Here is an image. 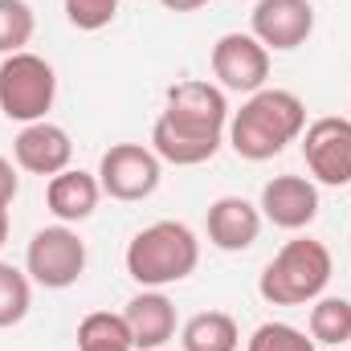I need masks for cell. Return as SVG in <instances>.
Segmentation results:
<instances>
[{"instance_id":"1","label":"cell","mask_w":351,"mask_h":351,"mask_svg":"<svg viewBox=\"0 0 351 351\" xmlns=\"http://www.w3.org/2000/svg\"><path fill=\"white\" fill-rule=\"evenodd\" d=\"M229 114L233 110L221 86L184 78L168 86V106L152 127V152L176 168H200L221 152Z\"/></svg>"},{"instance_id":"20","label":"cell","mask_w":351,"mask_h":351,"mask_svg":"<svg viewBox=\"0 0 351 351\" xmlns=\"http://www.w3.org/2000/svg\"><path fill=\"white\" fill-rule=\"evenodd\" d=\"M37 33V12L29 0H0V58L21 53Z\"/></svg>"},{"instance_id":"14","label":"cell","mask_w":351,"mask_h":351,"mask_svg":"<svg viewBox=\"0 0 351 351\" xmlns=\"http://www.w3.org/2000/svg\"><path fill=\"white\" fill-rule=\"evenodd\" d=\"M123 319H127L135 351H160L176 339V306L164 290H139L127 302Z\"/></svg>"},{"instance_id":"8","label":"cell","mask_w":351,"mask_h":351,"mask_svg":"<svg viewBox=\"0 0 351 351\" xmlns=\"http://www.w3.org/2000/svg\"><path fill=\"white\" fill-rule=\"evenodd\" d=\"M302 160L315 184L348 188L351 184V119L323 114L302 131Z\"/></svg>"},{"instance_id":"16","label":"cell","mask_w":351,"mask_h":351,"mask_svg":"<svg viewBox=\"0 0 351 351\" xmlns=\"http://www.w3.org/2000/svg\"><path fill=\"white\" fill-rule=\"evenodd\" d=\"M237 348H241V331H237V319L225 315V311H200L180 331V351H237Z\"/></svg>"},{"instance_id":"21","label":"cell","mask_w":351,"mask_h":351,"mask_svg":"<svg viewBox=\"0 0 351 351\" xmlns=\"http://www.w3.org/2000/svg\"><path fill=\"white\" fill-rule=\"evenodd\" d=\"M245 351H319V343L311 339V331H298L290 323H262L254 327Z\"/></svg>"},{"instance_id":"23","label":"cell","mask_w":351,"mask_h":351,"mask_svg":"<svg viewBox=\"0 0 351 351\" xmlns=\"http://www.w3.org/2000/svg\"><path fill=\"white\" fill-rule=\"evenodd\" d=\"M21 192V176H16V164L0 156V208H8Z\"/></svg>"},{"instance_id":"17","label":"cell","mask_w":351,"mask_h":351,"mask_svg":"<svg viewBox=\"0 0 351 351\" xmlns=\"http://www.w3.org/2000/svg\"><path fill=\"white\" fill-rule=\"evenodd\" d=\"M311 339L315 343H327V348H343L351 343V302L339 294H323L311 302V323H306Z\"/></svg>"},{"instance_id":"15","label":"cell","mask_w":351,"mask_h":351,"mask_svg":"<svg viewBox=\"0 0 351 351\" xmlns=\"http://www.w3.org/2000/svg\"><path fill=\"white\" fill-rule=\"evenodd\" d=\"M98 200H102V184L94 172H82V168H66V172L49 176V184H45V204L62 225L90 221Z\"/></svg>"},{"instance_id":"2","label":"cell","mask_w":351,"mask_h":351,"mask_svg":"<svg viewBox=\"0 0 351 351\" xmlns=\"http://www.w3.org/2000/svg\"><path fill=\"white\" fill-rule=\"evenodd\" d=\"M302 131H306V102L294 90L262 86L241 102V110L229 114L225 143L245 164H265L282 156L290 143H298Z\"/></svg>"},{"instance_id":"24","label":"cell","mask_w":351,"mask_h":351,"mask_svg":"<svg viewBox=\"0 0 351 351\" xmlns=\"http://www.w3.org/2000/svg\"><path fill=\"white\" fill-rule=\"evenodd\" d=\"M168 12H196V8H204V4H213V0H160Z\"/></svg>"},{"instance_id":"13","label":"cell","mask_w":351,"mask_h":351,"mask_svg":"<svg viewBox=\"0 0 351 351\" xmlns=\"http://www.w3.org/2000/svg\"><path fill=\"white\" fill-rule=\"evenodd\" d=\"M204 233L208 245H217L221 254H245L262 237V208L250 204L245 196H221L208 204Z\"/></svg>"},{"instance_id":"5","label":"cell","mask_w":351,"mask_h":351,"mask_svg":"<svg viewBox=\"0 0 351 351\" xmlns=\"http://www.w3.org/2000/svg\"><path fill=\"white\" fill-rule=\"evenodd\" d=\"M58 102V74L45 58L21 49L0 62V114L8 123H41Z\"/></svg>"},{"instance_id":"12","label":"cell","mask_w":351,"mask_h":351,"mask_svg":"<svg viewBox=\"0 0 351 351\" xmlns=\"http://www.w3.org/2000/svg\"><path fill=\"white\" fill-rule=\"evenodd\" d=\"M12 160L29 176H58L74 164V139L66 127L41 119V123L21 127V135L12 139Z\"/></svg>"},{"instance_id":"10","label":"cell","mask_w":351,"mask_h":351,"mask_svg":"<svg viewBox=\"0 0 351 351\" xmlns=\"http://www.w3.org/2000/svg\"><path fill=\"white\" fill-rule=\"evenodd\" d=\"M250 33L274 53H290L311 41L315 33V4L311 0H258L250 12Z\"/></svg>"},{"instance_id":"7","label":"cell","mask_w":351,"mask_h":351,"mask_svg":"<svg viewBox=\"0 0 351 351\" xmlns=\"http://www.w3.org/2000/svg\"><path fill=\"white\" fill-rule=\"evenodd\" d=\"M94 176L102 184V196L123 200V204H135V200H147L160 188L164 160L152 147H143V143H114L110 152H102Z\"/></svg>"},{"instance_id":"9","label":"cell","mask_w":351,"mask_h":351,"mask_svg":"<svg viewBox=\"0 0 351 351\" xmlns=\"http://www.w3.org/2000/svg\"><path fill=\"white\" fill-rule=\"evenodd\" d=\"M213 78L221 90H233V94H258L269 78V49L254 33H221L213 53Z\"/></svg>"},{"instance_id":"4","label":"cell","mask_w":351,"mask_h":351,"mask_svg":"<svg viewBox=\"0 0 351 351\" xmlns=\"http://www.w3.org/2000/svg\"><path fill=\"white\" fill-rule=\"evenodd\" d=\"M331 274H335V258L323 241L294 237L265 262L258 294L269 306H311L315 298H323Z\"/></svg>"},{"instance_id":"19","label":"cell","mask_w":351,"mask_h":351,"mask_svg":"<svg viewBox=\"0 0 351 351\" xmlns=\"http://www.w3.org/2000/svg\"><path fill=\"white\" fill-rule=\"evenodd\" d=\"M33 306V278L12 262H0V331L25 323Z\"/></svg>"},{"instance_id":"18","label":"cell","mask_w":351,"mask_h":351,"mask_svg":"<svg viewBox=\"0 0 351 351\" xmlns=\"http://www.w3.org/2000/svg\"><path fill=\"white\" fill-rule=\"evenodd\" d=\"M78 351H135L127 319L110 311H90L78 323Z\"/></svg>"},{"instance_id":"6","label":"cell","mask_w":351,"mask_h":351,"mask_svg":"<svg viewBox=\"0 0 351 351\" xmlns=\"http://www.w3.org/2000/svg\"><path fill=\"white\" fill-rule=\"evenodd\" d=\"M25 274L45 290H70L86 274V241L74 225H45L25 250Z\"/></svg>"},{"instance_id":"25","label":"cell","mask_w":351,"mask_h":351,"mask_svg":"<svg viewBox=\"0 0 351 351\" xmlns=\"http://www.w3.org/2000/svg\"><path fill=\"white\" fill-rule=\"evenodd\" d=\"M8 229H12V225H8V208H0V250H4V241H8Z\"/></svg>"},{"instance_id":"11","label":"cell","mask_w":351,"mask_h":351,"mask_svg":"<svg viewBox=\"0 0 351 351\" xmlns=\"http://www.w3.org/2000/svg\"><path fill=\"white\" fill-rule=\"evenodd\" d=\"M262 221H269L274 229L298 233L319 217V184L311 176H274L262 188Z\"/></svg>"},{"instance_id":"22","label":"cell","mask_w":351,"mask_h":351,"mask_svg":"<svg viewBox=\"0 0 351 351\" xmlns=\"http://www.w3.org/2000/svg\"><path fill=\"white\" fill-rule=\"evenodd\" d=\"M66 4V21L82 33H98L106 29L114 16H119V4L123 0H62Z\"/></svg>"},{"instance_id":"26","label":"cell","mask_w":351,"mask_h":351,"mask_svg":"<svg viewBox=\"0 0 351 351\" xmlns=\"http://www.w3.org/2000/svg\"><path fill=\"white\" fill-rule=\"evenodd\" d=\"M160 351H168V348H160Z\"/></svg>"},{"instance_id":"3","label":"cell","mask_w":351,"mask_h":351,"mask_svg":"<svg viewBox=\"0 0 351 351\" xmlns=\"http://www.w3.org/2000/svg\"><path fill=\"white\" fill-rule=\"evenodd\" d=\"M123 262H127V274L143 290H164V286H176V282L196 274L200 237L184 221H156L131 237Z\"/></svg>"}]
</instances>
